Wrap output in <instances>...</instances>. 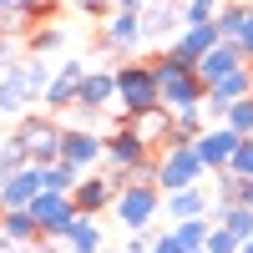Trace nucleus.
<instances>
[{
    "label": "nucleus",
    "mask_w": 253,
    "mask_h": 253,
    "mask_svg": "<svg viewBox=\"0 0 253 253\" xmlns=\"http://www.w3.org/2000/svg\"><path fill=\"white\" fill-rule=\"evenodd\" d=\"M152 66V81H157V101L167 112H187V107H203V96H208V86L198 81V71L193 66H182L177 56H152L147 61Z\"/></svg>",
    "instance_id": "obj_1"
},
{
    "label": "nucleus",
    "mask_w": 253,
    "mask_h": 253,
    "mask_svg": "<svg viewBox=\"0 0 253 253\" xmlns=\"http://www.w3.org/2000/svg\"><path fill=\"white\" fill-rule=\"evenodd\" d=\"M107 213L117 218L122 233H147V228H157V218H162V187L157 182H126V187H117Z\"/></svg>",
    "instance_id": "obj_2"
},
{
    "label": "nucleus",
    "mask_w": 253,
    "mask_h": 253,
    "mask_svg": "<svg viewBox=\"0 0 253 253\" xmlns=\"http://www.w3.org/2000/svg\"><path fill=\"white\" fill-rule=\"evenodd\" d=\"M107 172H126L132 182H157V157L132 132V122H122L117 132H107Z\"/></svg>",
    "instance_id": "obj_3"
},
{
    "label": "nucleus",
    "mask_w": 253,
    "mask_h": 253,
    "mask_svg": "<svg viewBox=\"0 0 253 253\" xmlns=\"http://www.w3.org/2000/svg\"><path fill=\"white\" fill-rule=\"evenodd\" d=\"M112 76H117V107H122V122H132V117H142V112L162 107V101H157V81H152V66H147V61H117Z\"/></svg>",
    "instance_id": "obj_4"
},
{
    "label": "nucleus",
    "mask_w": 253,
    "mask_h": 253,
    "mask_svg": "<svg viewBox=\"0 0 253 253\" xmlns=\"http://www.w3.org/2000/svg\"><path fill=\"white\" fill-rule=\"evenodd\" d=\"M10 137L26 147V162H31V167H51V162H61V122H56V117L31 112V117L15 122Z\"/></svg>",
    "instance_id": "obj_5"
},
{
    "label": "nucleus",
    "mask_w": 253,
    "mask_h": 253,
    "mask_svg": "<svg viewBox=\"0 0 253 253\" xmlns=\"http://www.w3.org/2000/svg\"><path fill=\"white\" fill-rule=\"evenodd\" d=\"M61 162L81 177L96 172L107 162V132H96V126H61Z\"/></svg>",
    "instance_id": "obj_6"
},
{
    "label": "nucleus",
    "mask_w": 253,
    "mask_h": 253,
    "mask_svg": "<svg viewBox=\"0 0 253 253\" xmlns=\"http://www.w3.org/2000/svg\"><path fill=\"white\" fill-rule=\"evenodd\" d=\"M203 177H208V167L198 162L193 142H187V147H162V152H157V187H162V193L203 187Z\"/></svg>",
    "instance_id": "obj_7"
},
{
    "label": "nucleus",
    "mask_w": 253,
    "mask_h": 253,
    "mask_svg": "<svg viewBox=\"0 0 253 253\" xmlns=\"http://www.w3.org/2000/svg\"><path fill=\"white\" fill-rule=\"evenodd\" d=\"M26 213L36 218V233H41V238H61V233L81 218L76 203H71V193H36Z\"/></svg>",
    "instance_id": "obj_8"
},
{
    "label": "nucleus",
    "mask_w": 253,
    "mask_h": 253,
    "mask_svg": "<svg viewBox=\"0 0 253 253\" xmlns=\"http://www.w3.org/2000/svg\"><path fill=\"white\" fill-rule=\"evenodd\" d=\"M101 41H107V56H126L132 61L147 36H142V10H112L107 20H101Z\"/></svg>",
    "instance_id": "obj_9"
},
{
    "label": "nucleus",
    "mask_w": 253,
    "mask_h": 253,
    "mask_svg": "<svg viewBox=\"0 0 253 253\" xmlns=\"http://www.w3.org/2000/svg\"><path fill=\"white\" fill-rule=\"evenodd\" d=\"M112 101H117V76H112V71H86V76H81V86H76V107H71V112H76L81 122H96Z\"/></svg>",
    "instance_id": "obj_10"
},
{
    "label": "nucleus",
    "mask_w": 253,
    "mask_h": 253,
    "mask_svg": "<svg viewBox=\"0 0 253 253\" xmlns=\"http://www.w3.org/2000/svg\"><path fill=\"white\" fill-rule=\"evenodd\" d=\"M81 76H86V61H81V56H61L51 86H46V96H41V101H46V117L76 107V86H81Z\"/></svg>",
    "instance_id": "obj_11"
},
{
    "label": "nucleus",
    "mask_w": 253,
    "mask_h": 253,
    "mask_svg": "<svg viewBox=\"0 0 253 253\" xmlns=\"http://www.w3.org/2000/svg\"><path fill=\"white\" fill-rule=\"evenodd\" d=\"M238 132H228V126L218 122V126H203V137H193V152H198V162L208 167V172H223L228 162H233V152H238Z\"/></svg>",
    "instance_id": "obj_12"
},
{
    "label": "nucleus",
    "mask_w": 253,
    "mask_h": 253,
    "mask_svg": "<svg viewBox=\"0 0 253 253\" xmlns=\"http://www.w3.org/2000/svg\"><path fill=\"white\" fill-rule=\"evenodd\" d=\"M218 41H223V36H218V20H208V26H182L177 41H172V46H162V51H167V56H177L182 66H198V61L213 51Z\"/></svg>",
    "instance_id": "obj_13"
},
{
    "label": "nucleus",
    "mask_w": 253,
    "mask_h": 253,
    "mask_svg": "<svg viewBox=\"0 0 253 253\" xmlns=\"http://www.w3.org/2000/svg\"><path fill=\"white\" fill-rule=\"evenodd\" d=\"M112 198H117V187H112L107 172H86V177H76V187H71V203H76V213H81V218L107 213Z\"/></svg>",
    "instance_id": "obj_14"
},
{
    "label": "nucleus",
    "mask_w": 253,
    "mask_h": 253,
    "mask_svg": "<svg viewBox=\"0 0 253 253\" xmlns=\"http://www.w3.org/2000/svg\"><path fill=\"white\" fill-rule=\"evenodd\" d=\"M182 31V5L172 0H157V5H142V36L157 41V46H172Z\"/></svg>",
    "instance_id": "obj_15"
},
{
    "label": "nucleus",
    "mask_w": 253,
    "mask_h": 253,
    "mask_svg": "<svg viewBox=\"0 0 253 253\" xmlns=\"http://www.w3.org/2000/svg\"><path fill=\"white\" fill-rule=\"evenodd\" d=\"M238 66H248V56H243V51L233 46V41H218V46L208 51V56L198 61L193 71H198V81H203V86H213V81H223V76H233Z\"/></svg>",
    "instance_id": "obj_16"
},
{
    "label": "nucleus",
    "mask_w": 253,
    "mask_h": 253,
    "mask_svg": "<svg viewBox=\"0 0 253 253\" xmlns=\"http://www.w3.org/2000/svg\"><path fill=\"white\" fill-rule=\"evenodd\" d=\"M31 107H36V96L26 91V76H20V66H10L5 76H0V122L31 117Z\"/></svg>",
    "instance_id": "obj_17"
},
{
    "label": "nucleus",
    "mask_w": 253,
    "mask_h": 253,
    "mask_svg": "<svg viewBox=\"0 0 253 253\" xmlns=\"http://www.w3.org/2000/svg\"><path fill=\"white\" fill-rule=\"evenodd\" d=\"M208 187H182V193H162V213H167V228L172 223H187V218H208Z\"/></svg>",
    "instance_id": "obj_18"
},
{
    "label": "nucleus",
    "mask_w": 253,
    "mask_h": 253,
    "mask_svg": "<svg viewBox=\"0 0 253 253\" xmlns=\"http://www.w3.org/2000/svg\"><path fill=\"white\" fill-rule=\"evenodd\" d=\"M41 193V167H20V172L0 177V208H31V198Z\"/></svg>",
    "instance_id": "obj_19"
},
{
    "label": "nucleus",
    "mask_w": 253,
    "mask_h": 253,
    "mask_svg": "<svg viewBox=\"0 0 253 253\" xmlns=\"http://www.w3.org/2000/svg\"><path fill=\"white\" fill-rule=\"evenodd\" d=\"M208 218H213V228H228L238 243L253 238V208L248 203H223V208H208Z\"/></svg>",
    "instance_id": "obj_20"
},
{
    "label": "nucleus",
    "mask_w": 253,
    "mask_h": 253,
    "mask_svg": "<svg viewBox=\"0 0 253 253\" xmlns=\"http://www.w3.org/2000/svg\"><path fill=\"white\" fill-rule=\"evenodd\" d=\"M132 132H137L147 147H167V137H172V112H167V107L142 112V117H132Z\"/></svg>",
    "instance_id": "obj_21"
},
{
    "label": "nucleus",
    "mask_w": 253,
    "mask_h": 253,
    "mask_svg": "<svg viewBox=\"0 0 253 253\" xmlns=\"http://www.w3.org/2000/svg\"><path fill=\"white\" fill-rule=\"evenodd\" d=\"M0 233H5V243H10V248H36V243H41L36 218L26 213V208H10V213L0 218Z\"/></svg>",
    "instance_id": "obj_22"
},
{
    "label": "nucleus",
    "mask_w": 253,
    "mask_h": 253,
    "mask_svg": "<svg viewBox=\"0 0 253 253\" xmlns=\"http://www.w3.org/2000/svg\"><path fill=\"white\" fill-rule=\"evenodd\" d=\"M61 243L71 253H101V223L96 218H76L66 233H61Z\"/></svg>",
    "instance_id": "obj_23"
},
{
    "label": "nucleus",
    "mask_w": 253,
    "mask_h": 253,
    "mask_svg": "<svg viewBox=\"0 0 253 253\" xmlns=\"http://www.w3.org/2000/svg\"><path fill=\"white\" fill-rule=\"evenodd\" d=\"M20 76H26V91L41 101L46 86H51V76H56V66H51L46 56H20Z\"/></svg>",
    "instance_id": "obj_24"
},
{
    "label": "nucleus",
    "mask_w": 253,
    "mask_h": 253,
    "mask_svg": "<svg viewBox=\"0 0 253 253\" xmlns=\"http://www.w3.org/2000/svg\"><path fill=\"white\" fill-rule=\"evenodd\" d=\"M208 233H213V218H187V223H172V238L182 243V253H203V248H208Z\"/></svg>",
    "instance_id": "obj_25"
},
{
    "label": "nucleus",
    "mask_w": 253,
    "mask_h": 253,
    "mask_svg": "<svg viewBox=\"0 0 253 253\" xmlns=\"http://www.w3.org/2000/svg\"><path fill=\"white\" fill-rule=\"evenodd\" d=\"M248 10H253V5H223V10H218V36L238 46V36H243V26H248Z\"/></svg>",
    "instance_id": "obj_26"
},
{
    "label": "nucleus",
    "mask_w": 253,
    "mask_h": 253,
    "mask_svg": "<svg viewBox=\"0 0 253 253\" xmlns=\"http://www.w3.org/2000/svg\"><path fill=\"white\" fill-rule=\"evenodd\" d=\"M81 172H71L66 162H51V167H41V193H71Z\"/></svg>",
    "instance_id": "obj_27"
},
{
    "label": "nucleus",
    "mask_w": 253,
    "mask_h": 253,
    "mask_svg": "<svg viewBox=\"0 0 253 253\" xmlns=\"http://www.w3.org/2000/svg\"><path fill=\"white\" fill-rule=\"evenodd\" d=\"M61 46H66V31H61V26H41V31H31V56H56Z\"/></svg>",
    "instance_id": "obj_28"
},
{
    "label": "nucleus",
    "mask_w": 253,
    "mask_h": 253,
    "mask_svg": "<svg viewBox=\"0 0 253 253\" xmlns=\"http://www.w3.org/2000/svg\"><path fill=\"white\" fill-rule=\"evenodd\" d=\"M223 126H228V132H238V137H253V96L233 101V107L223 112Z\"/></svg>",
    "instance_id": "obj_29"
},
{
    "label": "nucleus",
    "mask_w": 253,
    "mask_h": 253,
    "mask_svg": "<svg viewBox=\"0 0 253 253\" xmlns=\"http://www.w3.org/2000/svg\"><path fill=\"white\" fill-rule=\"evenodd\" d=\"M208 177H213V208L238 203V187H243V177H238V172H228V167H223V172H208Z\"/></svg>",
    "instance_id": "obj_30"
},
{
    "label": "nucleus",
    "mask_w": 253,
    "mask_h": 253,
    "mask_svg": "<svg viewBox=\"0 0 253 253\" xmlns=\"http://www.w3.org/2000/svg\"><path fill=\"white\" fill-rule=\"evenodd\" d=\"M223 0H182V26H208V20H218Z\"/></svg>",
    "instance_id": "obj_31"
},
{
    "label": "nucleus",
    "mask_w": 253,
    "mask_h": 253,
    "mask_svg": "<svg viewBox=\"0 0 253 253\" xmlns=\"http://www.w3.org/2000/svg\"><path fill=\"white\" fill-rule=\"evenodd\" d=\"M81 15H96V20H107L112 10H142L147 0H76Z\"/></svg>",
    "instance_id": "obj_32"
},
{
    "label": "nucleus",
    "mask_w": 253,
    "mask_h": 253,
    "mask_svg": "<svg viewBox=\"0 0 253 253\" xmlns=\"http://www.w3.org/2000/svg\"><path fill=\"white\" fill-rule=\"evenodd\" d=\"M20 167H31V162H26V147H20L15 137H0V177L20 172Z\"/></svg>",
    "instance_id": "obj_33"
},
{
    "label": "nucleus",
    "mask_w": 253,
    "mask_h": 253,
    "mask_svg": "<svg viewBox=\"0 0 253 253\" xmlns=\"http://www.w3.org/2000/svg\"><path fill=\"white\" fill-rule=\"evenodd\" d=\"M228 172H238L243 182H253V137L238 142V152H233V162H228Z\"/></svg>",
    "instance_id": "obj_34"
},
{
    "label": "nucleus",
    "mask_w": 253,
    "mask_h": 253,
    "mask_svg": "<svg viewBox=\"0 0 253 253\" xmlns=\"http://www.w3.org/2000/svg\"><path fill=\"white\" fill-rule=\"evenodd\" d=\"M243 243L233 238V233H228V228H213V233H208V248L203 253H238Z\"/></svg>",
    "instance_id": "obj_35"
},
{
    "label": "nucleus",
    "mask_w": 253,
    "mask_h": 253,
    "mask_svg": "<svg viewBox=\"0 0 253 253\" xmlns=\"http://www.w3.org/2000/svg\"><path fill=\"white\" fill-rule=\"evenodd\" d=\"M152 243H157V228H147V233H126V248L122 253H152Z\"/></svg>",
    "instance_id": "obj_36"
},
{
    "label": "nucleus",
    "mask_w": 253,
    "mask_h": 253,
    "mask_svg": "<svg viewBox=\"0 0 253 253\" xmlns=\"http://www.w3.org/2000/svg\"><path fill=\"white\" fill-rule=\"evenodd\" d=\"M10 66H20V51H15V41H10V36H0V76H5Z\"/></svg>",
    "instance_id": "obj_37"
},
{
    "label": "nucleus",
    "mask_w": 253,
    "mask_h": 253,
    "mask_svg": "<svg viewBox=\"0 0 253 253\" xmlns=\"http://www.w3.org/2000/svg\"><path fill=\"white\" fill-rule=\"evenodd\" d=\"M152 253H182V243L172 238V228H157V243H152Z\"/></svg>",
    "instance_id": "obj_38"
},
{
    "label": "nucleus",
    "mask_w": 253,
    "mask_h": 253,
    "mask_svg": "<svg viewBox=\"0 0 253 253\" xmlns=\"http://www.w3.org/2000/svg\"><path fill=\"white\" fill-rule=\"evenodd\" d=\"M238 203H248V208H253V182H243V187H238Z\"/></svg>",
    "instance_id": "obj_39"
},
{
    "label": "nucleus",
    "mask_w": 253,
    "mask_h": 253,
    "mask_svg": "<svg viewBox=\"0 0 253 253\" xmlns=\"http://www.w3.org/2000/svg\"><path fill=\"white\" fill-rule=\"evenodd\" d=\"M0 253H10V243H5V233H0Z\"/></svg>",
    "instance_id": "obj_40"
},
{
    "label": "nucleus",
    "mask_w": 253,
    "mask_h": 253,
    "mask_svg": "<svg viewBox=\"0 0 253 253\" xmlns=\"http://www.w3.org/2000/svg\"><path fill=\"white\" fill-rule=\"evenodd\" d=\"M238 253H253V238H248V243H243V248H238Z\"/></svg>",
    "instance_id": "obj_41"
},
{
    "label": "nucleus",
    "mask_w": 253,
    "mask_h": 253,
    "mask_svg": "<svg viewBox=\"0 0 253 253\" xmlns=\"http://www.w3.org/2000/svg\"><path fill=\"white\" fill-rule=\"evenodd\" d=\"M41 5H51V10H56V5H61V0H41Z\"/></svg>",
    "instance_id": "obj_42"
},
{
    "label": "nucleus",
    "mask_w": 253,
    "mask_h": 253,
    "mask_svg": "<svg viewBox=\"0 0 253 253\" xmlns=\"http://www.w3.org/2000/svg\"><path fill=\"white\" fill-rule=\"evenodd\" d=\"M10 253H36V248H10Z\"/></svg>",
    "instance_id": "obj_43"
},
{
    "label": "nucleus",
    "mask_w": 253,
    "mask_h": 253,
    "mask_svg": "<svg viewBox=\"0 0 253 253\" xmlns=\"http://www.w3.org/2000/svg\"><path fill=\"white\" fill-rule=\"evenodd\" d=\"M101 253H107V248H101Z\"/></svg>",
    "instance_id": "obj_44"
},
{
    "label": "nucleus",
    "mask_w": 253,
    "mask_h": 253,
    "mask_svg": "<svg viewBox=\"0 0 253 253\" xmlns=\"http://www.w3.org/2000/svg\"><path fill=\"white\" fill-rule=\"evenodd\" d=\"M66 253H71V248H66Z\"/></svg>",
    "instance_id": "obj_45"
}]
</instances>
